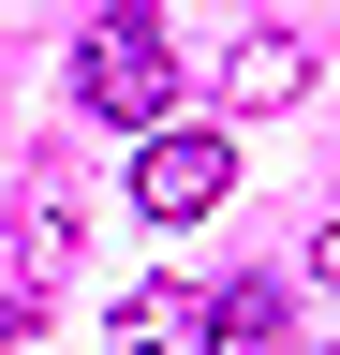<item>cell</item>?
<instances>
[{
  "label": "cell",
  "instance_id": "1",
  "mask_svg": "<svg viewBox=\"0 0 340 355\" xmlns=\"http://www.w3.org/2000/svg\"><path fill=\"white\" fill-rule=\"evenodd\" d=\"M74 104L118 119V133H163V104H178V44H163V15H89V44H74Z\"/></svg>",
  "mask_w": 340,
  "mask_h": 355
},
{
  "label": "cell",
  "instance_id": "2",
  "mask_svg": "<svg viewBox=\"0 0 340 355\" xmlns=\"http://www.w3.org/2000/svg\"><path fill=\"white\" fill-rule=\"evenodd\" d=\"M222 193H237V148H222V133H178V119H163L148 148H134V207L148 222H207Z\"/></svg>",
  "mask_w": 340,
  "mask_h": 355
},
{
  "label": "cell",
  "instance_id": "3",
  "mask_svg": "<svg viewBox=\"0 0 340 355\" xmlns=\"http://www.w3.org/2000/svg\"><path fill=\"white\" fill-rule=\"evenodd\" d=\"M104 340L118 355H222V296H207V282H134Z\"/></svg>",
  "mask_w": 340,
  "mask_h": 355
},
{
  "label": "cell",
  "instance_id": "4",
  "mask_svg": "<svg viewBox=\"0 0 340 355\" xmlns=\"http://www.w3.org/2000/svg\"><path fill=\"white\" fill-rule=\"evenodd\" d=\"M222 104H237V119L311 104V44H296V30H237V44H222Z\"/></svg>",
  "mask_w": 340,
  "mask_h": 355
},
{
  "label": "cell",
  "instance_id": "5",
  "mask_svg": "<svg viewBox=\"0 0 340 355\" xmlns=\"http://www.w3.org/2000/svg\"><path fill=\"white\" fill-rule=\"evenodd\" d=\"M15 252H30V282H60V266H74V178H30V222H15Z\"/></svg>",
  "mask_w": 340,
  "mask_h": 355
},
{
  "label": "cell",
  "instance_id": "6",
  "mask_svg": "<svg viewBox=\"0 0 340 355\" xmlns=\"http://www.w3.org/2000/svg\"><path fill=\"white\" fill-rule=\"evenodd\" d=\"M222 340H281V282H222Z\"/></svg>",
  "mask_w": 340,
  "mask_h": 355
},
{
  "label": "cell",
  "instance_id": "7",
  "mask_svg": "<svg viewBox=\"0 0 340 355\" xmlns=\"http://www.w3.org/2000/svg\"><path fill=\"white\" fill-rule=\"evenodd\" d=\"M30 326H45V296H15V282H0V355H30Z\"/></svg>",
  "mask_w": 340,
  "mask_h": 355
},
{
  "label": "cell",
  "instance_id": "8",
  "mask_svg": "<svg viewBox=\"0 0 340 355\" xmlns=\"http://www.w3.org/2000/svg\"><path fill=\"white\" fill-rule=\"evenodd\" d=\"M311 266H325V282H340V207H325V222H311Z\"/></svg>",
  "mask_w": 340,
  "mask_h": 355
}]
</instances>
